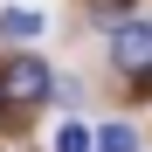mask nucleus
I'll list each match as a JSON object with an SVG mask.
<instances>
[{"mask_svg": "<svg viewBox=\"0 0 152 152\" xmlns=\"http://www.w3.org/2000/svg\"><path fill=\"white\" fill-rule=\"evenodd\" d=\"M111 62L132 90H152V21H118L111 28Z\"/></svg>", "mask_w": 152, "mask_h": 152, "instance_id": "obj_1", "label": "nucleus"}, {"mask_svg": "<svg viewBox=\"0 0 152 152\" xmlns=\"http://www.w3.org/2000/svg\"><path fill=\"white\" fill-rule=\"evenodd\" d=\"M0 90H7V104H42V97H48V90H62V83H56V69H48V62L14 56L7 69H0Z\"/></svg>", "mask_w": 152, "mask_h": 152, "instance_id": "obj_2", "label": "nucleus"}, {"mask_svg": "<svg viewBox=\"0 0 152 152\" xmlns=\"http://www.w3.org/2000/svg\"><path fill=\"white\" fill-rule=\"evenodd\" d=\"M42 28H48V21L35 7H0V35H7V42H35Z\"/></svg>", "mask_w": 152, "mask_h": 152, "instance_id": "obj_3", "label": "nucleus"}, {"mask_svg": "<svg viewBox=\"0 0 152 152\" xmlns=\"http://www.w3.org/2000/svg\"><path fill=\"white\" fill-rule=\"evenodd\" d=\"M56 152H97V132H90V124H56Z\"/></svg>", "mask_w": 152, "mask_h": 152, "instance_id": "obj_4", "label": "nucleus"}, {"mask_svg": "<svg viewBox=\"0 0 152 152\" xmlns=\"http://www.w3.org/2000/svg\"><path fill=\"white\" fill-rule=\"evenodd\" d=\"M97 152H138V132L132 124H104L97 132Z\"/></svg>", "mask_w": 152, "mask_h": 152, "instance_id": "obj_5", "label": "nucleus"}, {"mask_svg": "<svg viewBox=\"0 0 152 152\" xmlns=\"http://www.w3.org/2000/svg\"><path fill=\"white\" fill-rule=\"evenodd\" d=\"M0 111H7V90H0Z\"/></svg>", "mask_w": 152, "mask_h": 152, "instance_id": "obj_6", "label": "nucleus"}]
</instances>
